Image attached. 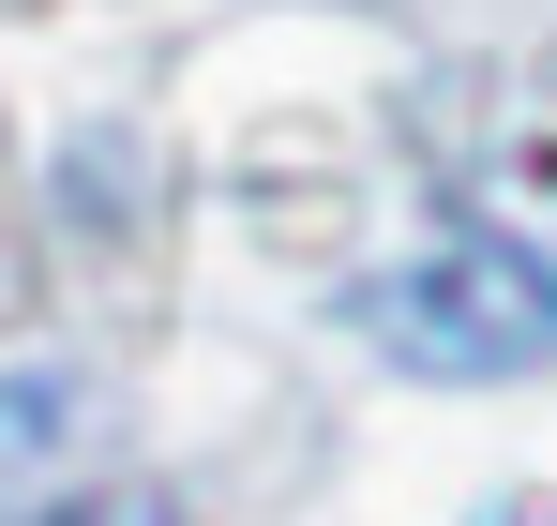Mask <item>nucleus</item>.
<instances>
[{
	"label": "nucleus",
	"mask_w": 557,
	"mask_h": 526,
	"mask_svg": "<svg viewBox=\"0 0 557 526\" xmlns=\"http://www.w3.org/2000/svg\"><path fill=\"white\" fill-rule=\"evenodd\" d=\"M362 347L392 376H453V391L467 376H528V361H557V271L528 241H497V226H467V241L362 286Z\"/></svg>",
	"instance_id": "nucleus-1"
},
{
	"label": "nucleus",
	"mask_w": 557,
	"mask_h": 526,
	"mask_svg": "<svg viewBox=\"0 0 557 526\" xmlns=\"http://www.w3.org/2000/svg\"><path fill=\"white\" fill-rule=\"evenodd\" d=\"M46 526H182L151 481H106V497H76V512H46Z\"/></svg>",
	"instance_id": "nucleus-2"
},
{
	"label": "nucleus",
	"mask_w": 557,
	"mask_h": 526,
	"mask_svg": "<svg viewBox=\"0 0 557 526\" xmlns=\"http://www.w3.org/2000/svg\"><path fill=\"white\" fill-rule=\"evenodd\" d=\"M482 526H557V497H497V512H482Z\"/></svg>",
	"instance_id": "nucleus-3"
}]
</instances>
